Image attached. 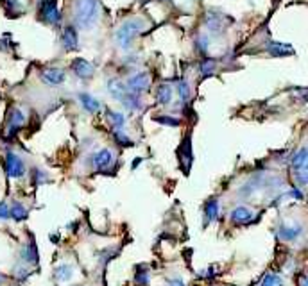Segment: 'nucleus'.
Masks as SVG:
<instances>
[{
	"instance_id": "20e7f679",
	"label": "nucleus",
	"mask_w": 308,
	"mask_h": 286,
	"mask_svg": "<svg viewBox=\"0 0 308 286\" xmlns=\"http://www.w3.org/2000/svg\"><path fill=\"white\" fill-rule=\"evenodd\" d=\"M39 20L49 25H57L61 21V13L56 0H39Z\"/></svg>"
},
{
	"instance_id": "f257e3e1",
	"label": "nucleus",
	"mask_w": 308,
	"mask_h": 286,
	"mask_svg": "<svg viewBox=\"0 0 308 286\" xmlns=\"http://www.w3.org/2000/svg\"><path fill=\"white\" fill-rule=\"evenodd\" d=\"M147 29H149V24H147L146 18H140V16L129 18V20H126L124 24L117 29V32H115L117 45L120 47L122 50H129L136 36H138L140 32L147 31Z\"/></svg>"
},
{
	"instance_id": "c9c22d12",
	"label": "nucleus",
	"mask_w": 308,
	"mask_h": 286,
	"mask_svg": "<svg viewBox=\"0 0 308 286\" xmlns=\"http://www.w3.org/2000/svg\"><path fill=\"white\" fill-rule=\"evenodd\" d=\"M11 218V206L7 202H0V220H9Z\"/></svg>"
},
{
	"instance_id": "1a4fd4ad",
	"label": "nucleus",
	"mask_w": 308,
	"mask_h": 286,
	"mask_svg": "<svg viewBox=\"0 0 308 286\" xmlns=\"http://www.w3.org/2000/svg\"><path fill=\"white\" fill-rule=\"evenodd\" d=\"M303 226L301 224H298V222H294V224H280L278 226V229H276V236L280 238V240H283V241H294V240H298L299 236L303 234Z\"/></svg>"
},
{
	"instance_id": "e433bc0d",
	"label": "nucleus",
	"mask_w": 308,
	"mask_h": 286,
	"mask_svg": "<svg viewBox=\"0 0 308 286\" xmlns=\"http://www.w3.org/2000/svg\"><path fill=\"white\" fill-rule=\"evenodd\" d=\"M167 286H187L183 279H179V277H174V279H167L165 281Z\"/></svg>"
},
{
	"instance_id": "2eb2a0df",
	"label": "nucleus",
	"mask_w": 308,
	"mask_h": 286,
	"mask_svg": "<svg viewBox=\"0 0 308 286\" xmlns=\"http://www.w3.org/2000/svg\"><path fill=\"white\" fill-rule=\"evenodd\" d=\"M61 43H63L65 50H75L79 47V36H77V29L74 25H67L63 29V34H61Z\"/></svg>"
},
{
	"instance_id": "ddd939ff",
	"label": "nucleus",
	"mask_w": 308,
	"mask_h": 286,
	"mask_svg": "<svg viewBox=\"0 0 308 286\" xmlns=\"http://www.w3.org/2000/svg\"><path fill=\"white\" fill-rule=\"evenodd\" d=\"M20 259H22V263H25V265H31V267H36L39 263L38 245H36V241L32 240V238L24 245V247L20 249Z\"/></svg>"
},
{
	"instance_id": "4c0bfd02",
	"label": "nucleus",
	"mask_w": 308,
	"mask_h": 286,
	"mask_svg": "<svg viewBox=\"0 0 308 286\" xmlns=\"http://www.w3.org/2000/svg\"><path fill=\"white\" fill-rule=\"evenodd\" d=\"M299 286H308V276L306 277H301V281H299Z\"/></svg>"
},
{
	"instance_id": "c85d7f7f",
	"label": "nucleus",
	"mask_w": 308,
	"mask_h": 286,
	"mask_svg": "<svg viewBox=\"0 0 308 286\" xmlns=\"http://www.w3.org/2000/svg\"><path fill=\"white\" fill-rule=\"evenodd\" d=\"M154 122H158V124L161 125H169V127H179L181 125V120L176 117H167V115H156L153 117Z\"/></svg>"
},
{
	"instance_id": "f704fd0d",
	"label": "nucleus",
	"mask_w": 308,
	"mask_h": 286,
	"mask_svg": "<svg viewBox=\"0 0 308 286\" xmlns=\"http://www.w3.org/2000/svg\"><path fill=\"white\" fill-rule=\"evenodd\" d=\"M29 276H31V270H29V267H25V263L24 265H16V269H14V277H16V281L24 283Z\"/></svg>"
},
{
	"instance_id": "7c9ffc66",
	"label": "nucleus",
	"mask_w": 308,
	"mask_h": 286,
	"mask_svg": "<svg viewBox=\"0 0 308 286\" xmlns=\"http://www.w3.org/2000/svg\"><path fill=\"white\" fill-rule=\"evenodd\" d=\"M260 286H285V283L283 279H281V276H278V274L274 272H269L265 274V277L262 279Z\"/></svg>"
},
{
	"instance_id": "423d86ee",
	"label": "nucleus",
	"mask_w": 308,
	"mask_h": 286,
	"mask_svg": "<svg viewBox=\"0 0 308 286\" xmlns=\"http://www.w3.org/2000/svg\"><path fill=\"white\" fill-rule=\"evenodd\" d=\"M177 158H179V165L184 170V173L190 172V166L194 163V152H192V138L187 135L181 142L179 148H177Z\"/></svg>"
},
{
	"instance_id": "6e6552de",
	"label": "nucleus",
	"mask_w": 308,
	"mask_h": 286,
	"mask_svg": "<svg viewBox=\"0 0 308 286\" xmlns=\"http://www.w3.org/2000/svg\"><path fill=\"white\" fill-rule=\"evenodd\" d=\"M253 220H255V211L248 206H237L230 213V222L233 226H248Z\"/></svg>"
},
{
	"instance_id": "bb28decb",
	"label": "nucleus",
	"mask_w": 308,
	"mask_h": 286,
	"mask_svg": "<svg viewBox=\"0 0 308 286\" xmlns=\"http://www.w3.org/2000/svg\"><path fill=\"white\" fill-rule=\"evenodd\" d=\"M106 115H108V122H110V125L113 127V131L115 129H124V125H126L124 115L118 113V111H111V109H108Z\"/></svg>"
},
{
	"instance_id": "9d476101",
	"label": "nucleus",
	"mask_w": 308,
	"mask_h": 286,
	"mask_svg": "<svg viewBox=\"0 0 308 286\" xmlns=\"http://www.w3.org/2000/svg\"><path fill=\"white\" fill-rule=\"evenodd\" d=\"M126 84H128L129 92L138 93V95H140V93H143V92H147V90H149L151 75L147 74V72H138V74L131 75V77L126 81Z\"/></svg>"
},
{
	"instance_id": "72a5a7b5",
	"label": "nucleus",
	"mask_w": 308,
	"mask_h": 286,
	"mask_svg": "<svg viewBox=\"0 0 308 286\" xmlns=\"http://www.w3.org/2000/svg\"><path fill=\"white\" fill-rule=\"evenodd\" d=\"M177 95H179V99L183 100V102H188V99H190L192 92H190V84H188L187 81H179V84H177Z\"/></svg>"
},
{
	"instance_id": "f8f14e48",
	"label": "nucleus",
	"mask_w": 308,
	"mask_h": 286,
	"mask_svg": "<svg viewBox=\"0 0 308 286\" xmlns=\"http://www.w3.org/2000/svg\"><path fill=\"white\" fill-rule=\"evenodd\" d=\"M220 215V204H219V199L217 197H210L208 201L204 202L202 206V222L204 226H210V224L217 222Z\"/></svg>"
},
{
	"instance_id": "5701e85b",
	"label": "nucleus",
	"mask_w": 308,
	"mask_h": 286,
	"mask_svg": "<svg viewBox=\"0 0 308 286\" xmlns=\"http://www.w3.org/2000/svg\"><path fill=\"white\" fill-rule=\"evenodd\" d=\"M29 216V209L25 208L22 202L14 201L13 204H11V218L14 220V222H24V220H27Z\"/></svg>"
},
{
	"instance_id": "473e14b6",
	"label": "nucleus",
	"mask_w": 308,
	"mask_h": 286,
	"mask_svg": "<svg viewBox=\"0 0 308 286\" xmlns=\"http://www.w3.org/2000/svg\"><path fill=\"white\" fill-rule=\"evenodd\" d=\"M31 181H32V184H43V183L49 181V175H47L45 170H42V168L36 166V168L31 170Z\"/></svg>"
},
{
	"instance_id": "393cba45",
	"label": "nucleus",
	"mask_w": 308,
	"mask_h": 286,
	"mask_svg": "<svg viewBox=\"0 0 308 286\" xmlns=\"http://www.w3.org/2000/svg\"><path fill=\"white\" fill-rule=\"evenodd\" d=\"M305 165H308V147H301L298 152H294V156L291 158V168L296 170Z\"/></svg>"
},
{
	"instance_id": "6ab92c4d",
	"label": "nucleus",
	"mask_w": 308,
	"mask_h": 286,
	"mask_svg": "<svg viewBox=\"0 0 308 286\" xmlns=\"http://www.w3.org/2000/svg\"><path fill=\"white\" fill-rule=\"evenodd\" d=\"M267 50L273 57H285V56H292L294 54V49L289 43H281V41H269L267 43Z\"/></svg>"
},
{
	"instance_id": "f3484780",
	"label": "nucleus",
	"mask_w": 308,
	"mask_h": 286,
	"mask_svg": "<svg viewBox=\"0 0 308 286\" xmlns=\"http://www.w3.org/2000/svg\"><path fill=\"white\" fill-rule=\"evenodd\" d=\"M108 92H110V95L113 97L115 100H118V102H122V99H124L126 95H128L129 88L126 82H122L120 79H110L108 81Z\"/></svg>"
},
{
	"instance_id": "4be33fe9",
	"label": "nucleus",
	"mask_w": 308,
	"mask_h": 286,
	"mask_svg": "<svg viewBox=\"0 0 308 286\" xmlns=\"http://www.w3.org/2000/svg\"><path fill=\"white\" fill-rule=\"evenodd\" d=\"M122 106L129 111H140L142 109V99H140L138 93L128 92V95L122 99Z\"/></svg>"
},
{
	"instance_id": "4468645a",
	"label": "nucleus",
	"mask_w": 308,
	"mask_h": 286,
	"mask_svg": "<svg viewBox=\"0 0 308 286\" xmlns=\"http://www.w3.org/2000/svg\"><path fill=\"white\" fill-rule=\"evenodd\" d=\"M72 72H74L79 79H83V81H88V79L93 77L95 67H93L90 61L83 59V57H77V59L72 61Z\"/></svg>"
},
{
	"instance_id": "412c9836",
	"label": "nucleus",
	"mask_w": 308,
	"mask_h": 286,
	"mask_svg": "<svg viewBox=\"0 0 308 286\" xmlns=\"http://www.w3.org/2000/svg\"><path fill=\"white\" fill-rule=\"evenodd\" d=\"M79 102H81L83 109L88 111V113H97L100 111V102L90 93H79Z\"/></svg>"
},
{
	"instance_id": "b1692460",
	"label": "nucleus",
	"mask_w": 308,
	"mask_h": 286,
	"mask_svg": "<svg viewBox=\"0 0 308 286\" xmlns=\"http://www.w3.org/2000/svg\"><path fill=\"white\" fill-rule=\"evenodd\" d=\"M135 283L138 286H149L151 284V270L146 265H138L135 269Z\"/></svg>"
},
{
	"instance_id": "aec40b11",
	"label": "nucleus",
	"mask_w": 308,
	"mask_h": 286,
	"mask_svg": "<svg viewBox=\"0 0 308 286\" xmlns=\"http://www.w3.org/2000/svg\"><path fill=\"white\" fill-rule=\"evenodd\" d=\"M72 277H74V267L68 263H61L54 269V279L57 283H68V281H72Z\"/></svg>"
},
{
	"instance_id": "0eeeda50",
	"label": "nucleus",
	"mask_w": 308,
	"mask_h": 286,
	"mask_svg": "<svg viewBox=\"0 0 308 286\" xmlns=\"http://www.w3.org/2000/svg\"><path fill=\"white\" fill-rule=\"evenodd\" d=\"M115 163V156L110 148H100L92 156V165L97 172H108Z\"/></svg>"
},
{
	"instance_id": "9b49d317",
	"label": "nucleus",
	"mask_w": 308,
	"mask_h": 286,
	"mask_svg": "<svg viewBox=\"0 0 308 286\" xmlns=\"http://www.w3.org/2000/svg\"><path fill=\"white\" fill-rule=\"evenodd\" d=\"M204 25L210 34H220L224 31V25H226V18L219 11H208L204 14Z\"/></svg>"
},
{
	"instance_id": "cd10ccee",
	"label": "nucleus",
	"mask_w": 308,
	"mask_h": 286,
	"mask_svg": "<svg viewBox=\"0 0 308 286\" xmlns=\"http://www.w3.org/2000/svg\"><path fill=\"white\" fill-rule=\"evenodd\" d=\"M113 142L118 145V147L126 148V147H133L135 142L129 138L128 133H124V129H115L113 131Z\"/></svg>"
},
{
	"instance_id": "39448f33",
	"label": "nucleus",
	"mask_w": 308,
	"mask_h": 286,
	"mask_svg": "<svg viewBox=\"0 0 308 286\" xmlns=\"http://www.w3.org/2000/svg\"><path fill=\"white\" fill-rule=\"evenodd\" d=\"M25 125V115L22 113V109L18 107H13L7 115V120H6V138H13V136L18 135L22 127Z\"/></svg>"
},
{
	"instance_id": "a211bd4d",
	"label": "nucleus",
	"mask_w": 308,
	"mask_h": 286,
	"mask_svg": "<svg viewBox=\"0 0 308 286\" xmlns=\"http://www.w3.org/2000/svg\"><path fill=\"white\" fill-rule=\"evenodd\" d=\"M39 75H42L43 81L50 86H57L61 84V82H65V72L61 70V68H54V67L45 68V70H42Z\"/></svg>"
},
{
	"instance_id": "58836bf2",
	"label": "nucleus",
	"mask_w": 308,
	"mask_h": 286,
	"mask_svg": "<svg viewBox=\"0 0 308 286\" xmlns=\"http://www.w3.org/2000/svg\"><path fill=\"white\" fill-rule=\"evenodd\" d=\"M4 281H6V276H4V274H2V272H0V286H2V284H4Z\"/></svg>"
},
{
	"instance_id": "a878e982",
	"label": "nucleus",
	"mask_w": 308,
	"mask_h": 286,
	"mask_svg": "<svg viewBox=\"0 0 308 286\" xmlns=\"http://www.w3.org/2000/svg\"><path fill=\"white\" fill-rule=\"evenodd\" d=\"M199 74L202 77H212V75L217 74V59H202L199 63Z\"/></svg>"
},
{
	"instance_id": "f03ea898",
	"label": "nucleus",
	"mask_w": 308,
	"mask_h": 286,
	"mask_svg": "<svg viewBox=\"0 0 308 286\" xmlns=\"http://www.w3.org/2000/svg\"><path fill=\"white\" fill-rule=\"evenodd\" d=\"M100 4L99 0H75L74 4V20L77 27L92 29L99 20Z\"/></svg>"
},
{
	"instance_id": "c756f323",
	"label": "nucleus",
	"mask_w": 308,
	"mask_h": 286,
	"mask_svg": "<svg viewBox=\"0 0 308 286\" xmlns=\"http://www.w3.org/2000/svg\"><path fill=\"white\" fill-rule=\"evenodd\" d=\"M292 173H294V179H296V183H298L299 186H306V184H308V165L299 166V168L292 170Z\"/></svg>"
},
{
	"instance_id": "dca6fc26",
	"label": "nucleus",
	"mask_w": 308,
	"mask_h": 286,
	"mask_svg": "<svg viewBox=\"0 0 308 286\" xmlns=\"http://www.w3.org/2000/svg\"><path fill=\"white\" fill-rule=\"evenodd\" d=\"M172 95H174V90L169 82H161V84L156 86L154 99L159 106H169V104L172 102Z\"/></svg>"
},
{
	"instance_id": "7ed1b4c3",
	"label": "nucleus",
	"mask_w": 308,
	"mask_h": 286,
	"mask_svg": "<svg viewBox=\"0 0 308 286\" xmlns=\"http://www.w3.org/2000/svg\"><path fill=\"white\" fill-rule=\"evenodd\" d=\"M4 170H6L7 177H11V179H20V177L25 175L27 168H25V163L20 156L7 150L6 156H4Z\"/></svg>"
},
{
	"instance_id": "2f4dec72",
	"label": "nucleus",
	"mask_w": 308,
	"mask_h": 286,
	"mask_svg": "<svg viewBox=\"0 0 308 286\" xmlns=\"http://www.w3.org/2000/svg\"><path fill=\"white\" fill-rule=\"evenodd\" d=\"M208 47H210V36L206 32H202V34H199L195 38V49H197V52L206 54L208 52Z\"/></svg>"
}]
</instances>
